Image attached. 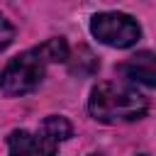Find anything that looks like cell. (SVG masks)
<instances>
[{"label": "cell", "mask_w": 156, "mask_h": 156, "mask_svg": "<svg viewBox=\"0 0 156 156\" xmlns=\"http://www.w3.org/2000/svg\"><path fill=\"white\" fill-rule=\"evenodd\" d=\"M117 73L124 78V83L129 85H156V54L151 51H139L134 56H129L124 63L117 66Z\"/></svg>", "instance_id": "277c9868"}, {"label": "cell", "mask_w": 156, "mask_h": 156, "mask_svg": "<svg viewBox=\"0 0 156 156\" xmlns=\"http://www.w3.org/2000/svg\"><path fill=\"white\" fill-rule=\"evenodd\" d=\"M139 156H144V154H139Z\"/></svg>", "instance_id": "30bf717a"}, {"label": "cell", "mask_w": 156, "mask_h": 156, "mask_svg": "<svg viewBox=\"0 0 156 156\" xmlns=\"http://www.w3.org/2000/svg\"><path fill=\"white\" fill-rule=\"evenodd\" d=\"M12 37H15V27H12L2 15H0V51H2L5 46H10Z\"/></svg>", "instance_id": "ba28073f"}, {"label": "cell", "mask_w": 156, "mask_h": 156, "mask_svg": "<svg viewBox=\"0 0 156 156\" xmlns=\"http://www.w3.org/2000/svg\"><path fill=\"white\" fill-rule=\"evenodd\" d=\"M41 134H44L46 139H51L54 144H58V141H66V139L73 134V127H71V122H68L66 117L51 115V117H46V119L41 122Z\"/></svg>", "instance_id": "8992f818"}, {"label": "cell", "mask_w": 156, "mask_h": 156, "mask_svg": "<svg viewBox=\"0 0 156 156\" xmlns=\"http://www.w3.org/2000/svg\"><path fill=\"white\" fill-rule=\"evenodd\" d=\"M90 32L98 41L115 46V49H129L141 39V27L134 17L124 12H98L90 20Z\"/></svg>", "instance_id": "3957f363"}, {"label": "cell", "mask_w": 156, "mask_h": 156, "mask_svg": "<svg viewBox=\"0 0 156 156\" xmlns=\"http://www.w3.org/2000/svg\"><path fill=\"white\" fill-rule=\"evenodd\" d=\"M149 100L129 83H98L88 98V112L102 124H124L136 122L146 115Z\"/></svg>", "instance_id": "6da1fadb"}, {"label": "cell", "mask_w": 156, "mask_h": 156, "mask_svg": "<svg viewBox=\"0 0 156 156\" xmlns=\"http://www.w3.org/2000/svg\"><path fill=\"white\" fill-rule=\"evenodd\" d=\"M10 156H54L56 144L46 139L41 132H27V129H15L7 136Z\"/></svg>", "instance_id": "5b68a950"}, {"label": "cell", "mask_w": 156, "mask_h": 156, "mask_svg": "<svg viewBox=\"0 0 156 156\" xmlns=\"http://www.w3.org/2000/svg\"><path fill=\"white\" fill-rule=\"evenodd\" d=\"M80 63H88L90 68H98V58H95V56L90 54V49H85V46H83V58H80ZM71 71H73V73H85V68H80L78 63H71Z\"/></svg>", "instance_id": "9c48e42d"}, {"label": "cell", "mask_w": 156, "mask_h": 156, "mask_svg": "<svg viewBox=\"0 0 156 156\" xmlns=\"http://www.w3.org/2000/svg\"><path fill=\"white\" fill-rule=\"evenodd\" d=\"M41 54L46 56V61L49 63H63V61H68V44H66V39L63 37H54V39H49V41H44L41 46Z\"/></svg>", "instance_id": "52a82bcc"}, {"label": "cell", "mask_w": 156, "mask_h": 156, "mask_svg": "<svg viewBox=\"0 0 156 156\" xmlns=\"http://www.w3.org/2000/svg\"><path fill=\"white\" fill-rule=\"evenodd\" d=\"M46 56L41 54V49H29V51H22L20 56L10 58V63L2 68L0 73V90L10 98H17V95H27L32 93L41 80H44V73H46Z\"/></svg>", "instance_id": "7a4b0ae2"}]
</instances>
